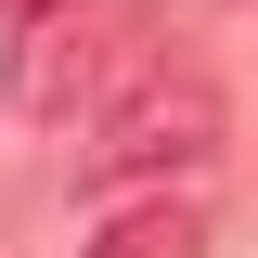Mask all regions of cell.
<instances>
[{"instance_id": "1", "label": "cell", "mask_w": 258, "mask_h": 258, "mask_svg": "<svg viewBox=\"0 0 258 258\" xmlns=\"http://www.w3.org/2000/svg\"><path fill=\"white\" fill-rule=\"evenodd\" d=\"M232 142V103H220V78L207 64H142L116 103L91 116V194H168V181H194V168Z\"/></svg>"}, {"instance_id": "3", "label": "cell", "mask_w": 258, "mask_h": 258, "mask_svg": "<svg viewBox=\"0 0 258 258\" xmlns=\"http://www.w3.org/2000/svg\"><path fill=\"white\" fill-rule=\"evenodd\" d=\"M78 258H207V207H194V194H142V207H116Z\"/></svg>"}, {"instance_id": "4", "label": "cell", "mask_w": 258, "mask_h": 258, "mask_svg": "<svg viewBox=\"0 0 258 258\" xmlns=\"http://www.w3.org/2000/svg\"><path fill=\"white\" fill-rule=\"evenodd\" d=\"M26 13H52V0H0V26H26Z\"/></svg>"}, {"instance_id": "2", "label": "cell", "mask_w": 258, "mask_h": 258, "mask_svg": "<svg viewBox=\"0 0 258 258\" xmlns=\"http://www.w3.org/2000/svg\"><path fill=\"white\" fill-rule=\"evenodd\" d=\"M142 0H52V13H26L13 26V52H0V103L13 116H91L103 91H129L142 78Z\"/></svg>"}]
</instances>
